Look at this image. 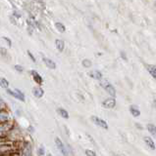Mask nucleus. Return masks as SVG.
<instances>
[{
  "instance_id": "f257e3e1",
  "label": "nucleus",
  "mask_w": 156,
  "mask_h": 156,
  "mask_svg": "<svg viewBox=\"0 0 156 156\" xmlns=\"http://www.w3.org/2000/svg\"><path fill=\"white\" fill-rule=\"evenodd\" d=\"M100 86H101L102 88L104 89V90L106 91L110 96H112V97H115V96H116L115 88H114V87L112 86V85L110 84L109 82L107 81V80H102V81L100 82Z\"/></svg>"
},
{
  "instance_id": "f03ea898",
  "label": "nucleus",
  "mask_w": 156,
  "mask_h": 156,
  "mask_svg": "<svg viewBox=\"0 0 156 156\" xmlns=\"http://www.w3.org/2000/svg\"><path fill=\"white\" fill-rule=\"evenodd\" d=\"M7 93H8L9 95L12 96V97L18 98V100H22V102H25L24 94H23L19 89H15V91H12V90H10V89H7Z\"/></svg>"
},
{
  "instance_id": "7ed1b4c3",
  "label": "nucleus",
  "mask_w": 156,
  "mask_h": 156,
  "mask_svg": "<svg viewBox=\"0 0 156 156\" xmlns=\"http://www.w3.org/2000/svg\"><path fill=\"white\" fill-rule=\"evenodd\" d=\"M55 143H56V145L58 147V149L60 150V152L63 154L64 156H68L69 153H68V149L66 148L65 144L62 143V141L59 137H55Z\"/></svg>"
},
{
  "instance_id": "20e7f679",
  "label": "nucleus",
  "mask_w": 156,
  "mask_h": 156,
  "mask_svg": "<svg viewBox=\"0 0 156 156\" xmlns=\"http://www.w3.org/2000/svg\"><path fill=\"white\" fill-rule=\"evenodd\" d=\"M91 120L93 121V123H94L95 125L99 126V127H101V128H103V129H105V130L108 129V124L106 123V121L103 120V119L98 118L97 116H92V117H91Z\"/></svg>"
},
{
  "instance_id": "39448f33",
  "label": "nucleus",
  "mask_w": 156,
  "mask_h": 156,
  "mask_svg": "<svg viewBox=\"0 0 156 156\" xmlns=\"http://www.w3.org/2000/svg\"><path fill=\"white\" fill-rule=\"evenodd\" d=\"M102 105L105 108H114L116 105V100L114 98V97L106 98V100L102 102Z\"/></svg>"
},
{
  "instance_id": "423d86ee",
  "label": "nucleus",
  "mask_w": 156,
  "mask_h": 156,
  "mask_svg": "<svg viewBox=\"0 0 156 156\" xmlns=\"http://www.w3.org/2000/svg\"><path fill=\"white\" fill-rule=\"evenodd\" d=\"M22 156H31V145L29 143H26L23 148Z\"/></svg>"
},
{
  "instance_id": "0eeeda50",
  "label": "nucleus",
  "mask_w": 156,
  "mask_h": 156,
  "mask_svg": "<svg viewBox=\"0 0 156 156\" xmlns=\"http://www.w3.org/2000/svg\"><path fill=\"white\" fill-rule=\"evenodd\" d=\"M144 143H145L146 145L148 146V147L150 148V149L154 150L155 149V143L154 141H153V139H151L150 137H144Z\"/></svg>"
},
{
  "instance_id": "6e6552de",
  "label": "nucleus",
  "mask_w": 156,
  "mask_h": 156,
  "mask_svg": "<svg viewBox=\"0 0 156 156\" xmlns=\"http://www.w3.org/2000/svg\"><path fill=\"white\" fill-rule=\"evenodd\" d=\"M33 94L34 95V97L35 98H40L44 95V91H43L40 87H34V88L33 89Z\"/></svg>"
},
{
  "instance_id": "1a4fd4ad",
  "label": "nucleus",
  "mask_w": 156,
  "mask_h": 156,
  "mask_svg": "<svg viewBox=\"0 0 156 156\" xmlns=\"http://www.w3.org/2000/svg\"><path fill=\"white\" fill-rule=\"evenodd\" d=\"M88 75L91 78L96 79V80H101L102 79V73L100 71H98V70H92V71H90L88 73Z\"/></svg>"
},
{
  "instance_id": "9d476101",
  "label": "nucleus",
  "mask_w": 156,
  "mask_h": 156,
  "mask_svg": "<svg viewBox=\"0 0 156 156\" xmlns=\"http://www.w3.org/2000/svg\"><path fill=\"white\" fill-rule=\"evenodd\" d=\"M42 61H43V63L46 65L47 67L50 68V69H54V68H56V63H55L52 59H47V58H43Z\"/></svg>"
},
{
  "instance_id": "9b49d317",
  "label": "nucleus",
  "mask_w": 156,
  "mask_h": 156,
  "mask_svg": "<svg viewBox=\"0 0 156 156\" xmlns=\"http://www.w3.org/2000/svg\"><path fill=\"white\" fill-rule=\"evenodd\" d=\"M31 75H33V80L37 84H41V83H42V77L40 76V74L38 72H36L35 70H31Z\"/></svg>"
},
{
  "instance_id": "f8f14e48",
  "label": "nucleus",
  "mask_w": 156,
  "mask_h": 156,
  "mask_svg": "<svg viewBox=\"0 0 156 156\" xmlns=\"http://www.w3.org/2000/svg\"><path fill=\"white\" fill-rule=\"evenodd\" d=\"M130 112L132 113V115L135 116V117H139V115H141V111H139V109L137 108L136 105H131Z\"/></svg>"
},
{
  "instance_id": "ddd939ff",
  "label": "nucleus",
  "mask_w": 156,
  "mask_h": 156,
  "mask_svg": "<svg viewBox=\"0 0 156 156\" xmlns=\"http://www.w3.org/2000/svg\"><path fill=\"white\" fill-rule=\"evenodd\" d=\"M10 128H11V125H7V124L5 125L4 123H1V126H0V133H1V136L3 137L4 135L8 132Z\"/></svg>"
},
{
  "instance_id": "4468645a",
  "label": "nucleus",
  "mask_w": 156,
  "mask_h": 156,
  "mask_svg": "<svg viewBox=\"0 0 156 156\" xmlns=\"http://www.w3.org/2000/svg\"><path fill=\"white\" fill-rule=\"evenodd\" d=\"M146 69H147V71L151 74V76L156 79V66L152 65H148L146 66Z\"/></svg>"
},
{
  "instance_id": "2eb2a0df",
  "label": "nucleus",
  "mask_w": 156,
  "mask_h": 156,
  "mask_svg": "<svg viewBox=\"0 0 156 156\" xmlns=\"http://www.w3.org/2000/svg\"><path fill=\"white\" fill-rule=\"evenodd\" d=\"M55 45H56V48L59 52H63L64 47H65V44H64V41L60 40V39H57L55 41Z\"/></svg>"
},
{
  "instance_id": "dca6fc26",
  "label": "nucleus",
  "mask_w": 156,
  "mask_h": 156,
  "mask_svg": "<svg viewBox=\"0 0 156 156\" xmlns=\"http://www.w3.org/2000/svg\"><path fill=\"white\" fill-rule=\"evenodd\" d=\"M147 130L148 132L152 135L153 137H156V126L153 125V124H147Z\"/></svg>"
},
{
  "instance_id": "f3484780",
  "label": "nucleus",
  "mask_w": 156,
  "mask_h": 156,
  "mask_svg": "<svg viewBox=\"0 0 156 156\" xmlns=\"http://www.w3.org/2000/svg\"><path fill=\"white\" fill-rule=\"evenodd\" d=\"M57 113H58L60 116L63 117V118H65V119L69 118V113L67 112V110H65L64 108H58L57 109Z\"/></svg>"
},
{
  "instance_id": "a211bd4d",
  "label": "nucleus",
  "mask_w": 156,
  "mask_h": 156,
  "mask_svg": "<svg viewBox=\"0 0 156 156\" xmlns=\"http://www.w3.org/2000/svg\"><path fill=\"white\" fill-rule=\"evenodd\" d=\"M8 114H7V112H5L4 110H1L0 111V122L1 123H4V122H7V120H8Z\"/></svg>"
},
{
  "instance_id": "6ab92c4d",
  "label": "nucleus",
  "mask_w": 156,
  "mask_h": 156,
  "mask_svg": "<svg viewBox=\"0 0 156 156\" xmlns=\"http://www.w3.org/2000/svg\"><path fill=\"white\" fill-rule=\"evenodd\" d=\"M55 26H56L57 30H58L59 32H65L66 27L63 24H61V22H55Z\"/></svg>"
},
{
  "instance_id": "aec40b11",
  "label": "nucleus",
  "mask_w": 156,
  "mask_h": 156,
  "mask_svg": "<svg viewBox=\"0 0 156 156\" xmlns=\"http://www.w3.org/2000/svg\"><path fill=\"white\" fill-rule=\"evenodd\" d=\"M82 66H84V67H90V66L92 65V63H91V61H89V59H84V61H82Z\"/></svg>"
},
{
  "instance_id": "412c9836",
  "label": "nucleus",
  "mask_w": 156,
  "mask_h": 156,
  "mask_svg": "<svg viewBox=\"0 0 156 156\" xmlns=\"http://www.w3.org/2000/svg\"><path fill=\"white\" fill-rule=\"evenodd\" d=\"M0 83H1V87L2 88H8L9 86V82L7 81L5 78H1V80H0Z\"/></svg>"
},
{
  "instance_id": "4be33fe9",
  "label": "nucleus",
  "mask_w": 156,
  "mask_h": 156,
  "mask_svg": "<svg viewBox=\"0 0 156 156\" xmlns=\"http://www.w3.org/2000/svg\"><path fill=\"white\" fill-rule=\"evenodd\" d=\"M86 154L88 156H97L96 155V153L94 152L93 150H90V149H86Z\"/></svg>"
},
{
  "instance_id": "5701e85b",
  "label": "nucleus",
  "mask_w": 156,
  "mask_h": 156,
  "mask_svg": "<svg viewBox=\"0 0 156 156\" xmlns=\"http://www.w3.org/2000/svg\"><path fill=\"white\" fill-rule=\"evenodd\" d=\"M14 68H15V69L17 70V71H19V72H23V71H24V68H23L22 65H16L15 66H14Z\"/></svg>"
},
{
  "instance_id": "b1692460",
  "label": "nucleus",
  "mask_w": 156,
  "mask_h": 156,
  "mask_svg": "<svg viewBox=\"0 0 156 156\" xmlns=\"http://www.w3.org/2000/svg\"><path fill=\"white\" fill-rule=\"evenodd\" d=\"M3 38V40L5 41V42L7 43V44H8V46L9 47H11V46H12V42H11V40L9 38H7V37H2Z\"/></svg>"
},
{
  "instance_id": "393cba45",
  "label": "nucleus",
  "mask_w": 156,
  "mask_h": 156,
  "mask_svg": "<svg viewBox=\"0 0 156 156\" xmlns=\"http://www.w3.org/2000/svg\"><path fill=\"white\" fill-rule=\"evenodd\" d=\"M27 55H29V57L31 59V61H33V63H35V58H34V57H33V55L31 53V51H27Z\"/></svg>"
},
{
  "instance_id": "a878e982",
  "label": "nucleus",
  "mask_w": 156,
  "mask_h": 156,
  "mask_svg": "<svg viewBox=\"0 0 156 156\" xmlns=\"http://www.w3.org/2000/svg\"><path fill=\"white\" fill-rule=\"evenodd\" d=\"M38 153H40V156H42L43 154H44V148H43L42 146H41L40 149H38Z\"/></svg>"
},
{
  "instance_id": "bb28decb",
  "label": "nucleus",
  "mask_w": 156,
  "mask_h": 156,
  "mask_svg": "<svg viewBox=\"0 0 156 156\" xmlns=\"http://www.w3.org/2000/svg\"><path fill=\"white\" fill-rule=\"evenodd\" d=\"M0 104H1V106H0V108H1V110H3L4 107H5V104H4L3 100L1 98V100H0Z\"/></svg>"
},
{
  "instance_id": "cd10ccee",
  "label": "nucleus",
  "mask_w": 156,
  "mask_h": 156,
  "mask_svg": "<svg viewBox=\"0 0 156 156\" xmlns=\"http://www.w3.org/2000/svg\"><path fill=\"white\" fill-rule=\"evenodd\" d=\"M121 56H122V58H123V59H127V57H126V55H124V52H121Z\"/></svg>"
},
{
  "instance_id": "c85d7f7f",
  "label": "nucleus",
  "mask_w": 156,
  "mask_h": 156,
  "mask_svg": "<svg viewBox=\"0 0 156 156\" xmlns=\"http://www.w3.org/2000/svg\"><path fill=\"white\" fill-rule=\"evenodd\" d=\"M153 105H154V107L156 108V100H154V102H153Z\"/></svg>"
},
{
  "instance_id": "c756f323",
  "label": "nucleus",
  "mask_w": 156,
  "mask_h": 156,
  "mask_svg": "<svg viewBox=\"0 0 156 156\" xmlns=\"http://www.w3.org/2000/svg\"><path fill=\"white\" fill-rule=\"evenodd\" d=\"M114 155H115V156H124V155H119V154H118V155H117V154H114Z\"/></svg>"
},
{
  "instance_id": "7c9ffc66",
  "label": "nucleus",
  "mask_w": 156,
  "mask_h": 156,
  "mask_svg": "<svg viewBox=\"0 0 156 156\" xmlns=\"http://www.w3.org/2000/svg\"><path fill=\"white\" fill-rule=\"evenodd\" d=\"M46 156H52V155H51V154H47Z\"/></svg>"
}]
</instances>
